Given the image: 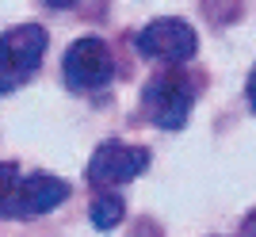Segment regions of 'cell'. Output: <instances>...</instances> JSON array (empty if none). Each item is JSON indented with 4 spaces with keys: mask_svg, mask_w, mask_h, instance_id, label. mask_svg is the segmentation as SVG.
<instances>
[{
    "mask_svg": "<svg viewBox=\"0 0 256 237\" xmlns=\"http://www.w3.org/2000/svg\"><path fill=\"white\" fill-rule=\"evenodd\" d=\"M46 54V31L38 23H20L0 34V96L27 84Z\"/></svg>",
    "mask_w": 256,
    "mask_h": 237,
    "instance_id": "obj_1",
    "label": "cell"
},
{
    "mask_svg": "<svg viewBox=\"0 0 256 237\" xmlns=\"http://www.w3.org/2000/svg\"><path fill=\"white\" fill-rule=\"evenodd\" d=\"M69 188L65 180L58 176H46V172H34L27 180H16L8 192L0 195V218H34V214H46L62 203Z\"/></svg>",
    "mask_w": 256,
    "mask_h": 237,
    "instance_id": "obj_3",
    "label": "cell"
},
{
    "mask_svg": "<svg viewBox=\"0 0 256 237\" xmlns=\"http://www.w3.org/2000/svg\"><path fill=\"white\" fill-rule=\"evenodd\" d=\"M195 46H199V38H195L192 23L176 20V16H164V20H153L146 23L138 31V50L150 62H188V58L195 54Z\"/></svg>",
    "mask_w": 256,
    "mask_h": 237,
    "instance_id": "obj_4",
    "label": "cell"
},
{
    "mask_svg": "<svg viewBox=\"0 0 256 237\" xmlns=\"http://www.w3.org/2000/svg\"><path fill=\"white\" fill-rule=\"evenodd\" d=\"M192 104H195L192 84L176 73L157 76V80H150V88H146V108L153 111V118H157L164 130L184 126L188 115H192Z\"/></svg>",
    "mask_w": 256,
    "mask_h": 237,
    "instance_id": "obj_6",
    "label": "cell"
},
{
    "mask_svg": "<svg viewBox=\"0 0 256 237\" xmlns=\"http://www.w3.org/2000/svg\"><path fill=\"white\" fill-rule=\"evenodd\" d=\"M12 184H16V164H12V161H0V195L8 192Z\"/></svg>",
    "mask_w": 256,
    "mask_h": 237,
    "instance_id": "obj_8",
    "label": "cell"
},
{
    "mask_svg": "<svg viewBox=\"0 0 256 237\" xmlns=\"http://www.w3.org/2000/svg\"><path fill=\"white\" fill-rule=\"evenodd\" d=\"M248 100H252V111H256V73L248 76Z\"/></svg>",
    "mask_w": 256,
    "mask_h": 237,
    "instance_id": "obj_10",
    "label": "cell"
},
{
    "mask_svg": "<svg viewBox=\"0 0 256 237\" xmlns=\"http://www.w3.org/2000/svg\"><path fill=\"white\" fill-rule=\"evenodd\" d=\"M146 164H150V150L126 146V142H104L88 161V180L100 184V188H115V184L142 176Z\"/></svg>",
    "mask_w": 256,
    "mask_h": 237,
    "instance_id": "obj_5",
    "label": "cell"
},
{
    "mask_svg": "<svg viewBox=\"0 0 256 237\" xmlns=\"http://www.w3.org/2000/svg\"><path fill=\"white\" fill-rule=\"evenodd\" d=\"M88 214H92V226L96 230H115L122 222V214H126V203L115 192H100L92 199V206H88Z\"/></svg>",
    "mask_w": 256,
    "mask_h": 237,
    "instance_id": "obj_7",
    "label": "cell"
},
{
    "mask_svg": "<svg viewBox=\"0 0 256 237\" xmlns=\"http://www.w3.org/2000/svg\"><path fill=\"white\" fill-rule=\"evenodd\" d=\"M245 237H256V214L245 218Z\"/></svg>",
    "mask_w": 256,
    "mask_h": 237,
    "instance_id": "obj_9",
    "label": "cell"
},
{
    "mask_svg": "<svg viewBox=\"0 0 256 237\" xmlns=\"http://www.w3.org/2000/svg\"><path fill=\"white\" fill-rule=\"evenodd\" d=\"M62 76L73 92H100L115 76V58L107 50V42L104 38H76L65 50Z\"/></svg>",
    "mask_w": 256,
    "mask_h": 237,
    "instance_id": "obj_2",
    "label": "cell"
}]
</instances>
